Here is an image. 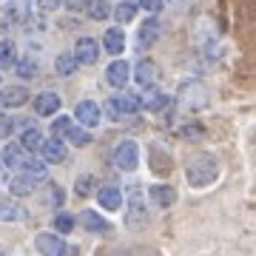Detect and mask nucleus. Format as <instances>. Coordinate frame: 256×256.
Instances as JSON below:
<instances>
[{
  "instance_id": "9",
  "label": "nucleus",
  "mask_w": 256,
  "mask_h": 256,
  "mask_svg": "<svg viewBox=\"0 0 256 256\" xmlns=\"http://www.w3.org/2000/svg\"><path fill=\"white\" fill-rule=\"evenodd\" d=\"M131 80L137 82L140 88L156 86V80H160V66H156L151 57H142V60L134 66V72H131Z\"/></svg>"
},
{
  "instance_id": "39",
  "label": "nucleus",
  "mask_w": 256,
  "mask_h": 256,
  "mask_svg": "<svg viewBox=\"0 0 256 256\" xmlns=\"http://www.w3.org/2000/svg\"><path fill=\"white\" fill-rule=\"evenodd\" d=\"M165 3H174V6H176V3H182V0H165Z\"/></svg>"
},
{
  "instance_id": "14",
  "label": "nucleus",
  "mask_w": 256,
  "mask_h": 256,
  "mask_svg": "<svg viewBox=\"0 0 256 256\" xmlns=\"http://www.w3.org/2000/svg\"><path fill=\"white\" fill-rule=\"evenodd\" d=\"M97 202H100L102 210H108V214H114V210L122 208V202H126V194L120 191L117 185H102V188H97Z\"/></svg>"
},
{
  "instance_id": "24",
  "label": "nucleus",
  "mask_w": 256,
  "mask_h": 256,
  "mask_svg": "<svg viewBox=\"0 0 256 256\" xmlns=\"http://www.w3.org/2000/svg\"><path fill=\"white\" fill-rule=\"evenodd\" d=\"M18 63V48L12 40H0V72H6V68H14Z\"/></svg>"
},
{
  "instance_id": "36",
  "label": "nucleus",
  "mask_w": 256,
  "mask_h": 256,
  "mask_svg": "<svg viewBox=\"0 0 256 256\" xmlns=\"http://www.w3.org/2000/svg\"><path fill=\"white\" fill-rule=\"evenodd\" d=\"M12 131H14V120H9V117L0 114V137H9Z\"/></svg>"
},
{
  "instance_id": "28",
  "label": "nucleus",
  "mask_w": 256,
  "mask_h": 256,
  "mask_svg": "<svg viewBox=\"0 0 256 256\" xmlns=\"http://www.w3.org/2000/svg\"><path fill=\"white\" fill-rule=\"evenodd\" d=\"M74 194L77 196H92V194H97V180L92 174H80L74 180Z\"/></svg>"
},
{
  "instance_id": "37",
  "label": "nucleus",
  "mask_w": 256,
  "mask_h": 256,
  "mask_svg": "<svg viewBox=\"0 0 256 256\" xmlns=\"http://www.w3.org/2000/svg\"><path fill=\"white\" fill-rule=\"evenodd\" d=\"M60 3H63V0H37V9L40 12H54V9H60Z\"/></svg>"
},
{
  "instance_id": "10",
  "label": "nucleus",
  "mask_w": 256,
  "mask_h": 256,
  "mask_svg": "<svg viewBox=\"0 0 256 256\" xmlns=\"http://www.w3.org/2000/svg\"><path fill=\"white\" fill-rule=\"evenodd\" d=\"M40 156L46 160L48 165H60L68 156V148H66V140L63 137H52L48 140H43V146H40Z\"/></svg>"
},
{
  "instance_id": "35",
  "label": "nucleus",
  "mask_w": 256,
  "mask_h": 256,
  "mask_svg": "<svg viewBox=\"0 0 256 256\" xmlns=\"http://www.w3.org/2000/svg\"><path fill=\"white\" fill-rule=\"evenodd\" d=\"M165 0H140V6H142V12H151V14H156V12L162 9Z\"/></svg>"
},
{
  "instance_id": "27",
  "label": "nucleus",
  "mask_w": 256,
  "mask_h": 256,
  "mask_svg": "<svg viewBox=\"0 0 256 256\" xmlns=\"http://www.w3.org/2000/svg\"><path fill=\"white\" fill-rule=\"evenodd\" d=\"M86 12H88V18L92 20H108L111 14H114L111 6H108V0H88Z\"/></svg>"
},
{
  "instance_id": "25",
  "label": "nucleus",
  "mask_w": 256,
  "mask_h": 256,
  "mask_svg": "<svg viewBox=\"0 0 256 256\" xmlns=\"http://www.w3.org/2000/svg\"><path fill=\"white\" fill-rule=\"evenodd\" d=\"M43 140H46V137H43L34 126H28V128H23V134H20V146L26 148V151H40Z\"/></svg>"
},
{
  "instance_id": "1",
  "label": "nucleus",
  "mask_w": 256,
  "mask_h": 256,
  "mask_svg": "<svg viewBox=\"0 0 256 256\" xmlns=\"http://www.w3.org/2000/svg\"><path fill=\"white\" fill-rule=\"evenodd\" d=\"M216 180H220V162L210 154H196L188 160V165H185V182H188V188L205 191Z\"/></svg>"
},
{
  "instance_id": "34",
  "label": "nucleus",
  "mask_w": 256,
  "mask_h": 256,
  "mask_svg": "<svg viewBox=\"0 0 256 256\" xmlns=\"http://www.w3.org/2000/svg\"><path fill=\"white\" fill-rule=\"evenodd\" d=\"M54 230H57V234H68V230H74V216H72V214L60 210V214L54 216Z\"/></svg>"
},
{
  "instance_id": "33",
  "label": "nucleus",
  "mask_w": 256,
  "mask_h": 256,
  "mask_svg": "<svg viewBox=\"0 0 256 256\" xmlns=\"http://www.w3.org/2000/svg\"><path fill=\"white\" fill-rule=\"evenodd\" d=\"M46 202H48V205H63V202H66V191L57 182H48L46 185Z\"/></svg>"
},
{
  "instance_id": "4",
  "label": "nucleus",
  "mask_w": 256,
  "mask_h": 256,
  "mask_svg": "<svg viewBox=\"0 0 256 256\" xmlns=\"http://www.w3.org/2000/svg\"><path fill=\"white\" fill-rule=\"evenodd\" d=\"M176 102H180L185 111H202L208 106V92H205L202 82L185 80L182 86H180V92H176Z\"/></svg>"
},
{
  "instance_id": "12",
  "label": "nucleus",
  "mask_w": 256,
  "mask_h": 256,
  "mask_svg": "<svg viewBox=\"0 0 256 256\" xmlns=\"http://www.w3.org/2000/svg\"><path fill=\"white\" fill-rule=\"evenodd\" d=\"M28 102V92L23 86H6L0 88V108L3 111H18Z\"/></svg>"
},
{
  "instance_id": "38",
  "label": "nucleus",
  "mask_w": 256,
  "mask_h": 256,
  "mask_svg": "<svg viewBox=\"0 0 256 256\" xmlns=\"http://www.w3.org/2000/svg\"><path fill=\"white\" fill-rule=\"evenodd\" d=\"M63 3L72 12H80V9H86V6H88V0H63Z\"/></svg>"
},
{
  "instance_id": "16",
  "label": "nucleus",
  "mask_w": 256,
  "mask_h": 256,
  "mask_svg": "<svg viewBox=\"0 0 256 256\" xmlns=\"http://www.w3.org/2000/svg\"><path fill=\"white\" fill-rule=\"evenodd\" d=\"M32 106H34L37 117H54L57 111H60V106H63V100H60V94H54V92H40Z\"/></svg>"
},
{
  "instance_id": "41",
  "label": "nucleus",
  "mask_w": 256,
  "mask_h": 256,
  "mask_svg": "<svg viewBox=\"0 0 256 256\" xmlns=\"http://www.w3.org/2000/svg\"><path fill=\"white\" fill-rule=\"evenodd\" d=\"M0 80H3V77H0Z\"/></svg>"
},
{
  "instance_id": "30",
  "label": "nucleus",
  "mask_w": 256,
  "mask_h": 256,
  "mask_svg": "<svg viewBox=\"0 0 256 256\" xmlns=\"http://www.w3.org/2000/svg\"><path fill=\"white\" fill-rule=\"evenodd\" d=\"M114 18H117L120 26H122V23H131V20L137 18V3H128V0H122L117 9H114Z\"/></svg>"
},
{
  "instance_id": "6",
  "label": "nucleus",
  "mask_w": 256,
  "mask_h": 256,
  "mask_svg": "<svg viewBox=\"0 0 256 256\" xmlns=\"http://www.w3.org/2000/svg\"><path fill=\"white\" fill-rule=\"evenodd\" d=\"M34 248L40 256H66V242L57 230H40L34 236Z\"/></svg>"
},
{
  "instance_id": "32",
  "label": "nucleus",
  "mask_w": 256,
  "mask_h": 256,
  "mask_svg": "<svg viewBox=\"0 0 256 256\" xmlns=\"http://www.w3.org/2000/svg\"><path fill=\"white\" fill-rule=\"evenodd\" d=\"M72 126H74V120L60 114V117H54V122H52V134L66 140V137H68V131H72Z\"/></svg>"
},
{
  "instance_id": "26",
  "label": "nucleus",
  "mask_w": 256,
  "mask_h": 256,
  "mask_svg": "<svg viewBox=\"0 0 256 256\" xmlns=\"http://www.w3.org/2000/svg\"><path fill=\"white\" fill-rule=\"evenodd\" d=\"M9 191L14 194V196H28V194L34 191V182H32L28 176H23V174H14L9 180Z\"/></svg>"
},
{
  "instance_id": "18",
  "label": "nucleus",
  "mask_w": 256,
  "mask_h": 256,
  "mask_svg": "<svg viewBox=\"0 0 256 256\" xmlns=\"http://www.w3.org/2000/svg\"><path fill=\"white\" fill-rule=\"evenodd\" d=\"M18 174L28 176V180H32L34 185H37V182H46V176H48V162L43 160V156H40V160H37V156H28Z\"/></svg>"
},
{
  "instance_id": "20",
  "label": "nucleus",
  "mask_w": 256,
  "mask_h": 256,
  "mask_svg": "<svg viewBox=\"0 0 256 256\" xmlns=\"http://www.w3.org/2000/svg\"><path fill=\"white\" fill-rule=\"evenodd\" d=\"M102 48L108 52V54L120 57L122 52H126V32L120 26H111L106 34H102Z\"/></svg>"
},
{
  "instance_id": "29",
  "label": "nucleus",
  "mask_w": 256,
  "mask_h": 256,
  "mask_svg": "<svg viewBox=\"0 0 256 256\" xmlns=\"http://www.w3.org/2000/svg\"><path fill=\"white\" fill-rule=\"evenodd\" d=\"M68 142H72L74 148H82V146H88L92 142V128H86V126H72V131H68Z\"/></svg>"
},
{
  "instance_id": "7",
  "label": "nucleus",
  "mask_w": 256,
  "mask_h": 256,
  "mask_svg": "<svg viewBox=\"0 0 256 256\" xmlns=\"http://www.w3.org/2000/svg\"><path fill=\"white\" fill-rule=\"evenodd\" d=\"M131 66H128V60H122V57H117L114 63H108V68H106V82H108L114 92H122L128 86V80H131Z\"/></svg>"
},
{
  "instance_id": "31",
  "label": "nucleus",
  "mask_w": 256,
  "mask_h": 256,
  "mask_svg": "<svg viewBox=\"0 0 256 256\" xmlns=\"http://www.w3.org/2000/svg\"><path fill=\"white\" fill-rule=\"evenodd\" d=\"M37 60L34 57H18V63H14V72L20 74V77H34L37 74Z\"/></svg>"
},
{
  "instance_id": "19",
  "label": "nucleus",
  "mask_w": 256,
  "mask_h": 256,
  "mask_svg": "<svg viewBox=\"0 0 256 256\" xmlns=\"http://www.w3.org/2000/svg\"><path fill=\"white\" fill-rule=\"evenodd\" d=\"M156 40H160V20L156 18L142 20V26H140V32H137V48L154 46Z\"/></svg>"
},
{
  "instance_id": "15",
  "label": "nucleus",
  "mask_w": 256,
  "mask_h": 256,
  "mask_svg": "<svg viewBox=\"0 0 256 256\" xmlns=\"http://www.w3.org/2000/svg\"><path fill=\"white\" fill-rule=\"evenodd\" d=\"M140 100H142V111H151V114H160V111L168 108V102H171V97L165 92H160L156 86H148V88H142V94H140Z\"/></svg>"
},
{
  "instance_id": "40",
  "label": "nucleus",
  "mask_w": 256,
  "mask_h": 256,
  "mask_svg": "<svg viewBox=\"0 0 256 256\" xmlns=\"http://www.w3.org/2000/svg\"><path fill=\"white\" fill-rule=\"evenodd\" d=\"M0 180H3V176H0Z\"/></svg>"
},
{
  "instance_id": "8",
  "label": "nucleus",
  "mask_w": 256,
  "mask_h": 256,
  "mask_svg": "<svg viewBox=\"0 0 256 256\" xmlns=\"http://www.w3.org/2000/svg\"><path fill=\"white\" fill-rule=\"evenodd\" d=\"M26 160H28V151L20 146V142H6V146L0 148V165H3L6 171H14V174H18Z\"/></svg>"
},
{
  "instance_id": "21",
  "label": "nucleus",
  "mask_w": 256,
  "mask_h": 256,
  "mask_svg": "<svg viewBox=\"0 0 256 256\" xmlns=\"http://www.w3.org/2000/svg\"><path fill=\"white\" fill-rule=\"evenodd\" d=\"M28 216V210L14 200H0V220L3 222H23Z\"/></svg>"
},
{
  "instance_id": "13",
  "label": "nucleus",
  "mask_w": 256,
  "mask_h": 256,
  "mask_svg": "<svg viewBox=\"0 0 256 256\" xmlns=\"http://www.w3.org/2000/svg\"><path fill=\"white\" fill-rule=\"evenodd\" d=\"M148 202L154 205V208L165 210V208H174L176 205V191L171 185H162V182H154L148 188Z\"/></svg>"
},
{
  "instance_id": "23",
  "label": "nucleus",
  "mask_w": 256,
  "mask_h": 256,
  "mask_svg": "<svg viewBox=\"0 0 256 256\" xmlns=\"http://www.w3.org/2000/svg\"><path fill=\"white\" fill-rule=\"evenodd\" d=\"M77 66H80V60L74 57V52H63V54H57V60H54V68H57L60 77L74 74V72H77Z\"/></svg>"
},
{
  "instance_id": "11",
  "label": "nucleus",
  "mask_w": 256,
  "mask_h": 256,
  "mask_svg": "<svg viewBox=\"0 0 256 256\" xmlns=\"http://www.w3.org/2000/svg\"><path fill=\"white\" fill-rule=\"evenodd\" d=\"M74 120H77L80 126H86V128H97L100 120H102V111L94 100H80L77 108H74Z\"/></svg>"
},
{
  "instance_id": "3",
  "label": "nucleus",
  "mask_w": 256,
  "mask_h": 256,
  "mask_svg": "<svg viewBox=\"0 0 256 256\" xmlns=\"http://www.w3.org/2000/svg\"><path fill=\"white\" fill-rule=\"evenodd\" d=\"M140 108H142V100H140L137 94H131V92H117V94H111L108 100H106V111H108L111 120L134 117Z\"/></svg>"
},
{
  "instance_id": "17",
  "label": "nucleus",
  "mask_w": 256,
  "mask_h": 256,
  "mask_svg": "<svg viewBox=\"0 0 256 256\" xmlns=\"http://www.w3.org/2000/svg\"><path fill=\"white\" fill-rule=\"evenodd\" d=\"M74 57H77L82 66H94L100 60V46H97V40H94V37H80V40L74 43Z\"/></svg>"
},
{
  "instance_id": "5",
  "label": "nucleus",
  "mask_w": 256,
  "mask_h": 256,
  "mask_svg": "<svg viewBox=\"0 0 256 256\" xmlns=\"http://www.w3.org/2000/svg\"><path fill=\"white\" fill-rule=\"evenodd\" d=\"M114 165H117L120 171H137L140 168V142L137 140H120L117 146H114V154H111Z\"/></svg>"
},
{
  "instance_id": "2",
  "label": "nucleus",
  "mask_w": 256,
  "mask_h": 256,
  "mask_svg": "<svg viewBox=\"0 0 256 256\" xmlns=\"http://www.w3.org/2000/svg\"><path fill=\"white\" fill-rule=\"evenodd\" d=\"M148 194H142V185H128V208H126V228L128 230H146L151 222V210L146 205Z\"/></svg>"
},
{
  "instance_id": "22",
  "label": "nucleus",
  "mask_w": 256,
  "mask_h": 256,
  "mask_svg": "<svg viewBox=\"0 0 256 256\" xmlns=\"http://www.w3.org/2000/svg\"><path fill=\"white\" fill-rule=\"evenodd\" d=\"M80 222L86 230H92V234H106L108 230V222H106V216H100L97 210H82L80 214Z\"/></svg>"
}]
</instances>
